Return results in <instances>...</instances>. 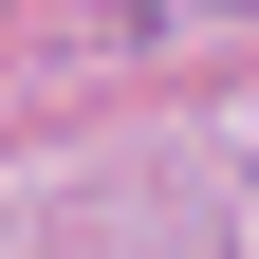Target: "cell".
Returning <instances> with one entry per match:
<instances>
[{"label":"cell","mask_w":259,"mask_h":259,"mask_svg":"<svg viewBox=\"0 0 259 259\" xmlns=\"http://www.w3.org/2000/svg\"><path fill=\"white\" fill-rule=\"evenodd\" d=\"M241 19H259V0H241Z\"/></svg>","instance_id":"cell-1"}]
</instances>
